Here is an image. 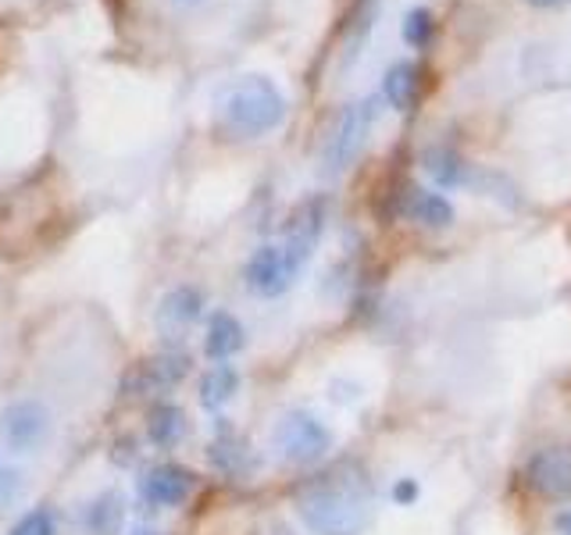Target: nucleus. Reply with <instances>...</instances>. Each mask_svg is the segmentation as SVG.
Masks as SVG:
<instances>
[{"mask_svg":"<svg viewBox=\"0 0 571 535\" xmlns=\"http://www.w3.org/2000/svg\"><path fill=\"white\" fill-rule=\"evenodd\" d=\"M325 222H328V197H322V193L304 197L290 211V219H286L282 250H286V257H290L296 275H304V268L311 265L314 247H318V239L325 233Z\"/></svg>","mask_w":571,"mask_h":535,"instance_id":"obj_5","label":"nucleus"},{"mask_svg":"<svg viewBox=\"0 0 571 535\" xmlns=\"http://www.w3.org/2000/svg\"><path fill=\"white\" fill-rule=\"evenodd\" d=\"M422 171L436 190H461L468 182V161L450 147H425L422 151Z\"/></svg>","mask_w":571,"mask_h":535,"instance_id":"obj_17","label":"nucleus"},{"mask_svg":"<svg viewBox=\"0 0 571 535\" xmlns=\"http://www.w3.org/2000/svg\"><path fill=\"white\" fill-rule=\"evenodd\" d=\"M204 303L208 300L197 286L168 289V293L161 297V303H157V311H154V325H157V332H161V339H168V343L186 339V332H190L200 317H204Z\"/></svg>","mask_w":571,"mask_h":535,"instance_id":"obj_9","label":"nucleus"},{"mask_svg":"<svg viewBox=\"0 0 571 535\" xmlns=\"http://www.w3.org/2000/svg\"><path fill=\"white\" fill-rule=\"evenodd\" d=\"M243 346H247V328H243L239 317L228 311H214L204 328V354L214 365H222V360L236 357Z\"/></svg>","mask_w":571,"mask_h":535,"instance_id":"obj_13","label":"nucleus"},{"mask_svg":"<svg viewBox=\"0 0 571 535\" xmlns=\"http://www.w3.org/2000/svg\"><path fill=\"white\" fill-rule=\"evenodd\" d=\"M400 214L411 222H418L422 229H450L457 211L443 193L422 190V186H404L400 190Z\"/></svg>","mask_w":571,"mask_h":535,"instance_id":"obj_12","label":"nucleus"},{"mask_svg":"<svg viewBox=\"0 0 571 535\" xmlns=\"http://www.w3.org/2000/svg\"><path fill=\"white\" fill-rule=\"evenodd\" d=\"M528 4H533V8H564L568 0H528Z\"/></svg>","mask_w":571,"mask_h":535,"instance_id":"obj_27","label":"nucleus"},{"mask_svg":"<svg viewBox=\"0 0 571 535\" xmlns=\"http://www.w3.org/2000/svg\"><path fill=\"white\" fill-rule=\"evenodd\" d=\"M14 493H19V471H0V508H8V503L14 500Z\"/></svg>","mask_w":571,"mask_h":535,"instance_id":"obj_25","label":"nucleus"},{"mask_svg":"<svg viewBox=\"0 0 571 535\" xmlns=\"http://www.w3.org/2000/svg\"><path fill=\"white\" fill-rule=\"evenodd\" d=\"M190 368H193L190 354L171 346L165 354L139 360V365L125 375V393L128 397H165L190 375Z\"/></svg>","mask_w":571,"mask_h":535,"instance_id":"obj_7","label":"nucleus"},{"mask_svg":"<svg viewBox=\"0 0 571 535\" xmlns=\"http://www.w3.org/2000/svg\"><path fill=\"white\" fill-rule=\"evenodd\" d=\"M51 436V411L36 397L0 408V446L11 454H33Z\"/></svg>","mask_w":571,"mask_h":535,"instance_id":"obj_6","label":"nucleus"},{"mask_svg":"<svg viewBox=\"0 0 571 535\" xmlns=\"http://www.w3.org/2000/svg\"><path fill=\"white\" fill-rule=\"evenodd\" d=\"M296 279L300 275L293 271L282 243H261V247L247 257V265H243V282H247L250 293L261 297V300L282 297Z\"/></svg>","mask_w":571,"mask_h":535,"instance_id":"obj_8","label":"nucleus"},{"mask_svg":"<svg viewBox=\"0 0 571 535\" xmlns=\"http://www.w3.org/2000/svg\"><path fill=\"white\" fill-rule=\"evenodd\" d=\"M193 471L182 465H157L139 479V500L147 508H179L193 493Z\"/></svg>","mask_w":571,"mask_h":535,"instance_id":"obj_11","label":"nucleus"},{"mask_svg":"<svg viewBox=\"0 0 571 535\" xmlns=\"http://www.w3.org/2000/svg\"><path fill=\"white\" fill-rule=\"evenodd\" d=\"M190 436V417L176 403H154L147 414V439L161 450H171Z\"/></svg>","mask_w":571,"mask_h":535,"instance_id":"obj_19","label":"nucleus"},{"mask_svg":"<svg viewBox=\"0 0 571 535\" xmlns=\"http://www.w3.org/2000/svg\"><path fill=\"white\" fill-rule=\"evenodd\" d=\"M271 446H276L279 460L293 468H311L333 450V428H328L318 414H311L304 408L286 411L276 432H271Z\"/></svg>","mask_w":571,"mask_h":535,"instance_id":"obj_3","label":"nucleus"},{"mask_svg":"<svg viewBox=\"0 0 571 535\" xmlns=\"http://www.w3.org/2000/svg\"><path fill=\"white\" fill-rule=\"evenodd\" d=\"M214 119L228 136H268L286 122V97L268 76H239L214 97Z\"/></svg>","mask_w":571,"mask_h":535,"instance_id":"obj_2","label":"nucleus"},{"mask_svg":"<svg viewBox=\"0 0 571 535\" xmlns=\"http://www.w3.org/2000/svg\"><path fill=\"white\" fill-rule=\"evenodd\" d=\"M208 460L225 475H247L254 468V450L239 432L219 425V436H214L208 446Z\"/></svg>","mask_w":571,"mask_h":535,"instance_id":"obj_15","label":"nucleus"},{"mask_svg":"<svg viewBox=\"0 0 571 535\" xmlns=\"http://www.w3.org/2000/svg\"><path fill=\"white\" fill-rule=\"evenodd\" d=\"M376 108H379V97H368L361 104H347L333 119L328 136L322 143L325 176H339V171H347L357 161V154H361L365 140L371 133V122H376Z\"/></svg>","mask_w":571,"mask_h":535,"instance_id":"obj_4","label":"nucleus"},{"mask_svg":"<svg viewBox=\"0 0 571 535\" xmlns=\"http://www.w3.org/2000/svg\"><path fill=\"white\" fill-rule=\"evenodd\" d=\"M525 482L547 500L571 497V446H542L525 460Z\"/></svg>","mask_w":571,"mask_h":535,"instance_id":"obj_10","label":"nucleus"},{"mask_svg":"<svg viewBox=\"0 0 571 535\" xmlns=\"http://www.w3.org/2000/svg\"><path fill=\"white\" fill-rule=\"evenodd\" d=\"M296 517L314 535H365L376 522V489L361 465H333L296 493Z\"/></svg>","mask_w":571,"mask_h":535,"instance_id":"obj_1","label":"nucleus"},{"mask_svg":"<svg viewBox=\"0 0 571 535\" xmlns=\"http://www.w3.org/2000/svg\"><path fill=\"white\" fill-rule=\"evenodd\" d=\"M379 11H382V0H354L350 4L347 22H343V68L361 57L371 29L379 22Z\"/></svg>","mask_w":571,"mask_h":535,"instance_id":"obj_14","label":"nucleus"},{"mask_svg":"<svg viewBox=\"0 0 571 535\" xmlns=\"http://www.w3.org/2000/svg\"><path fill=\"white\" fill-rule=\"evenodd\" d=\"M176 4H197V0H176Z\"/></svg>","mask_w":571,"mask_h":535,"instance_id":"obj_29","label":"nucleus"},{"mask_svg":"<svg viewBox=\"0 0 571 535\" xmlns=\"http://www.w3.org/2000/svg\"><path fill=\"white\" fill-rule=\"evenodd\" d=\"M8 535H57V522H54V514L47 508H36V511L22 514L19 522L11 525Z\"/></svg>","mask_w":571,"mask_h":535,"instance_id":"obj_22","label":"nucleus"},{"mask_svg":"<svg viewBox=\"0 0 571 535\" xmlns=\"http://www.w3.org/2000/svg\"><path fill=\"white\" fill-rule=\"evenodd\" d=\"M433 33H436V19H433V11H428V8H411V11L404 14L400 36H404L407 47H414V51L428 47V40H433Z\"/></svg>","mask_w":571,"mask_h":535,"instance_id":"obj_21","label":"nucleus"},{"mask_svg":"<svg viewBox=\"0 0 571 535\" xmlns=\"http://www.w3.org/2000/svg\"><path fill=\"white\" fill-rule=\"evenodd\" d=\"M133 535H161V532H154V528H136Z\"/></svg>","mask_w":571,"mask_h":535,"instance_id":"obj_28","label":"nucleus"},{"mask_svg":"<svg viewBox=\"0 0 571 535\" xmlns=\"http://www.w3.org/2000/svg\"><path fill=\"white\" fill-rule=\"evenodd\" d=\"M328 397H333L336 403H354V400H361V386H357V382L333 379V382H328Z\"/></svg>","mask_w":571,"mask_h":535,"instance_id":"obj_24","label":"nucleus"},{"mask_svg":"<svg viewBox=\"0 0 571 535\" xmlns=\"http://www.w3.org/2000/svg\"><path fill=\"white\" fill-rule=\"evenodd\" d=\"M239 371L233 365H214L204 371V379H200V408L204 411H222L225 403H233L236 393H239Z\"/></svg>","mask_w":571,"mask_h":535,"instance_id":"obj_20","label":"nucleus"},{"mask_svg":"<svg viewBox=\"0 0 571 535\" xmlns=\"http://www.w3.org/2000/svg\"><path fill=\"white\" fill-rule=\"evenodd\" d=\"M553 532L557 535H571V508H564L561 514L553 517Z\"/></svg>","mask_w":571,"mask_h":535,"instance_id":"obj_26","label":"nucleus"},{"mask_svg":"<svg viewBox=\"0 0 571 535\" xmlns=\"http://www.w3.org/2000/svg\"><path fill=\"white\" fill-rule=\"evenodd\" d=\"M125 525V497L119 489H104L97 493L82 511V528L86 535H119Z\"/></svg>","mask_w":571,"mask_h":535,"instance_id":"obj_16","label":"nucleus"},{"mask_svg":"<svg viewBox=\"0 0 571 535\" xmlns=\"http://www.w3.org/2000/svg\"><path fill=\"white\" fill-rule=\"evenodd\" d=\"M393 503H400V508H411L414 500L422 497V486H418V479H411V475H404V479H396L393 482Z\"/></svg>","mask_w":571,"mask_h":535,"instance_id":"obj_23","label":"nucleus"},{"mask_svg":"<svg viewBox=\"0 0 571 535\" xmlns=\"http://www.w3.org/2000/svg\"><path fill=\"white\" fill-rule=\"evenodd\" d=\"M422 93V68L414 62H396L382 79V100L393 111H411Z\"/></svg>","mask_w":571,"mask_h":535,"instance_id":"obj_18","label":"nucleus"}]
</instances>
